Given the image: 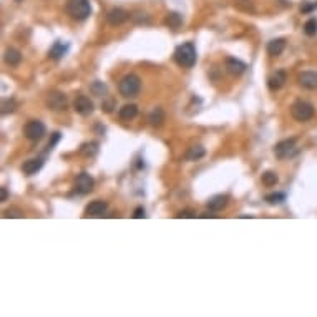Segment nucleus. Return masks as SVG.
Wrapping results in <instances>:
<instances>
[{"instance_id":"7ed1b4c3","label":"nucleus","mask_w":317,"mask_h":317,"mask_svg":"<svg viewBox=\"0 0 317 317\" xmlns=\"http://www.w3.org/2000/svg\"><path fill=\"white\" fill-rule=\"evenodd\" d=\"M67 13L71 17L73 20H87L92 13V5H90V0H67Z\"/></svg>"},{"instance_id":"ddd939ff","label":"nucleus","mask_w":317,"mask_h":317,"mask_svg":"<svg viewBox=\"0 0 317 317\" xmlns=\"http://www.w3.org/2000/svg\"><path fill=\"white\" fill-rule=\"evenodd\" d=\"M126 19H128V12H125L123 8H120V7L111 8V10L106 13V20H108V24L113 25V27L121 25V24H123V22H126Z\"/></svg>"},{"instance_id":"a211bd4d","label":"nucleus","mask_w":317,"mask_h":317,"mask_svg":"<svg viewBox=\"0 0 317 317\" xmlns=\"http://www.w3.org/2000/svg\"><path fill=\"white\" fill-rule=\"evenodd\" d=\"M137 115H138V106L133 105V103H130V105H123L118 111L120 120H123V121H131L133 118H137Z\"/></svg>"},{"instance_id":"5701e85b","label":"nucleus","mask_w":317,"mask_h":317,"mask_svg":"<svg viewBox=\"0 0 317 317\" xmlns=\"http://www.w3.org/2000/svg\"><path fill=\"white\" fill-rule=\"evenodd\" d=\"M98 153V143L97 141H90V143H83L80 148V155L81 156H87L92 158Z\"/></svg>"},{"instance_id":"f8f14e48","label":"nucleus","mask_w":317,"mask_h":317,"mask_svg":"<svg viewBox=\"0 0 317 317\" xmlns=\"http://www.w3.org/2000/svg\"><path fill=\"white\" fill-rule=\"evenodd\" d=\"M297 83L306 90L317 88V71H302L297 76Z\"/></svg>"},{"instance_id":"393cba45","label":"nucleus","mask_w":317,"mask_h":317,"mask_svg":"<svg viewBox=\"0 0 317 317\" xmlns=\"http://www.w3.org/2000/svg\"><path fill=\"white\" fill-rule=\"evenodd\" d=\"M261 181H262V184H264V186L273 188V186H276V184H278L279 178H278V175H276L274 171H266V173H262Z\"/></svg>"},{"instance_id":"a878e982","label":"nucleus","mask_w":317,"mask_h":317,"mask_svg":"<svg viewBox=\"0 0 317 317\" xmlns=\"http://www.w3.org/2000/svg\"><path fill=\"white\" fill-rule=\"evenodd\" d=\"M264 199L269 203V205H281V203L286 201V194L284 193H271V194H266Z\"/></svg>"},{"instance_id":"473e14b6","label":"nucleus","mask_w":317,"mask_h":317,"mask_svg":"<svg viewBox=\"0 0 317 317\" xmlns=\"http://www.w3.org/2000/svg\"><path fill=\"white\" fill-rule=\"evenodd\" d=\"M113 108H115V100H106V102H103L102 103V110L103 111H106V113H110L113 111Z\"/></svg>"},{"instance_id":"c9c22d12","label":"nucleus","mask_w":317,"mask_h":317,"mask_svg":"<svg viewBox=\"0 0 317 317\" xmlns=\"http://www.w3.org/2000/svg\"><path fill=\"white\" fill-rule=\"evenodd\" d=\"M7 198H8V191H7V188H0V201H7Z\"/></svg>"},{"instance_id":"f3484780","label":"nucleus","mask_w":317,"mask_h":317,"mask_svg":"<svg viewBox=\"0 0 317 317\" xmlns=\"http://www.w3.org/2000/svg\"><path fill=\"white\" fill-rule=\"evenodd\" d=\"M228 201H229L228 194H216V196H212L210 201H208V208H210L211 211H221L228 205Z\"/></svg>"},{"instance_id":"f257e3e1","label":"nucleus","mask_w":317,"mask_h":317,"mask_svg":"<svg viewBox=\"0 0 317 317\" xmlns=\"http://www.w3.org/2000/svg\"><path fill=\"white\" fill-rule=\"evenodd\" d=\"M175 62L183 69H193L196 63V47L193 42H186L179 45L175 50Z\"/></svg>"},{"instance_id":"cd10ccee","label":"nucleus","mask_w":317,"mask_h":317,"mask_svg":"<svg viewBox=\"0 0 317 317\" xmlns=\"http://www.w3.org/2000/svg\"><path fill=\"white\" fill-rule=\"evenodd\" d=\"M92 92L97 95V97H102L103 93H106V85H103L102 81H95L92 85Z\"/></svg>"},{"instance_id":"e433bc0d","label":"nucleus","mask_w":317,"mask_h":317,"mask_svg":"<svg viewBox=\"0 0 317 317\" xmlns=\"http://www.w3.org/2000/svg\"><path fill=\"white\" fill-rule=\"evenodd\" d=\"M201 218H216V214H208L206 212V214H201Z\"/></svg>"},{"instance_id":"1a4fd4ad","label":"nucleus","mask_w":317,"mask_h":317,"mask_svg":"<svg viewBox=\"0 0 317 317\" xmlns=\"http://www.w3.org/2000/svg\"><path fill=\"white\" fill-rule=\"evenodd\" d=\"M73 108H75V111L78 113V115H81V116L92 115L93 110H95L93 102H92V100H90L88 97H85V95H80V97L75 100Z\"/></svg>"},{"instance_id":"423d86ee","label":"nucleus","mask_w":317,"mask_h":317,"mask_svg":"<svg viewBox=\"0 0 317 317\" xmlns=\"http://www.w3.org/2000/svg\"><path fill=\"white\" fill-rule=\"evenodd\" d=\"M24 135L27 140H30V141H38V140H42L45 135V125L38 120H32L25 125Z\"/></svg>"},{"instance_id":"4468645a","label":"nucleus","mask_w":317,"mask_h":317,"mask_svg":"<svg viewBox=\"0 0 317 317\" xmlns=\"http://www.w3.org/2000/svg\"><path fill=\"white\" fill-rule=\"evenodd\" d=\"M247 65L241 60H238V58H226V70L229 71L231 75H243L244 71H246Z\"/></svg>"},{"instance_id":"aec40b11","label":"nucleus","mask_w":317,"mask_h":317,"mask_svg":"<svg viewBox=\"0 0 317 317\" xmlns=\"http://www.w3.org/2000/svg\"><path fill=\"white\" fill-rule=\"evenodd\" d=\"M3 60H5L7 65L17 67L22 62V53L19 52V50H15V48H8L5 52V55H3Z\"/></svg>"},{"instance_id":"f704fd0d","label":"nucleus","mask_w":317,"mask_h":317,"mask_svg":"<svg viewBox=\"0 0 317 317\" xmlns=\"http://www.w3.org/2000/svg\"><path fill=\"white\" fill-rule=\"evenodd\" d=\"M144 216H146V214H144V210H143L141 206H138L137 210H135L133 218H135V219H141V218H144Z\"/></svg>"},{"instance_id":"f03ea898","label":"nucleus","mask_w":317,"mask_h":317,"mask_svg":"<svg viewBox=\"0 0 317 317\" xmlns=\"http://www.w3.org/2000/svg\"><path fill=\"white\" fill-rule=\"evenodd\" d=\"M140 90H141V80H140V76L135 73L125 75L118 83V92L121 97H125V98L138 97Z\"/></svg>"},{"instance_id":"4c0bfd02","label":"nucleus","mask_w":317,"mask_h":317,"mask_svg":"<svg viewBox=\"0 0 317 317\" xmlns=\"http://www.w3.org/2000/svg\"><path fill=\"white\" fill-rule=\"evenodd\" d=\"M17 2H19V0H17Z\"/></svg>"},{"instance_id":"7c9ffc66","label":"nucleus","mask_w":317,"mask_h":317,"mask_svg":"<svg viewBox=\"0 0 317 317\" xmlns=\"http://www.w3.org/2000/svg\"><path fill=\"white\" fill-rule=\"evenodd\" d=\"M60 138H62V135L58 133V131H55V133L52 135V140H50L48 144H47V151H52L53 146H55V144H57L58 141H60Z\"/></svg>"},{"instance_id":"0eeeda50","label":"nucleus","mask_w":317,"mask_h":317,"mask_svg":"<svg viewBox=\"0 0 317 317\" xmlns=\"http://www.w3.org/2000/svg\"><path fill=\"white\" fill-rule=\"evenodd\" d=\"M67 105H69V100L67 97L60 92H52L48 93L47 97V106L53 111H63L67 110Z\"/></svg>"},{"instance_id":"39448f33","label":"nucleus","mask_w":317,"mask_h":317,"mask_svg":"<svg viewBox=\"0 0 317 317\" xmlns=\"http://www.w3.org/2000/svg\"><path fill=\"white\" fill-rule=\"evenodd\" d=\"M299 148L296 144V140L289 138V140H282L274 146V155L279 158V160H287V158H292L294 155H297Z\"/></svg>"},{"instance_id":"4be33fe9","label":"nucleus","mask_w":317,"mask_h":317,"mask_svg":"<svg viewBox=\"0 0 317 317\" xmlns=\"http://www.w3.org/2000/svg\"><path fill=\"white\" fill-rule=\"evenodd\" d=\"M165 24L170 27V29H179L183 25V17L179 15L178 12H170L165 19Z\"/></svg>"},{"instance_id":"dca6fc26","label":"nucleus","mask_w":317,"mask_h":317,"mask_svg":"<svg viewBox=\"0 0 317 317\" xmlns=\"http://www.w3.org/2000/svg\"><path fill=\"white\" fill-rule=\"evenodd\" d=\"M284 48H286V40L284 38L271 40V42L268 43V47H266V50H268V53L271 57H279L281 53L284 52Z\"/></svg>"},{"instance_id":"2eb2a0df","label":"nucleus","mask_w":317,"mask_h":317,"mask_svg":"<svg viewBox=\"0 0 317 317\" xmlns=\"http://www.w3.org/2000/svg\"><path fill=\"white\" fill-rule=\"evenodd\" d=\"M43 168V160L42 158H34V160H29L22 165V171L27 175V176H32L35 173H38L40 170Z\"/></svg>"},{"instance_id":"9b49d317","label":"nucleus","mask_w":317,"mask_h":317,"mask_svg":"<svg viewBox=\"0 0 317 317\" xmlns=\"http://www.w3.org/2000/svg\"><path fill=\"white\" fill-rule=\"evenodd\" d=\"M106 210H108V203L106 201H102V199H97V201H92L87 206V210H85V214L92 216V218H102V216L106 212Z\"/></svg>"},{"instance_id":"2f4dec72","label":"nucleus","mask_w":317,"mask_h":317,"mask_svg":"<svg viewBox=\"0 0 317 317\" xmlns=\"http://www.w3.org/2000/svg\"><path fill=\"white\" fill-rule=\"evenodd\" d=\"M3 218H24V212L19 210H8V211H5Z\"/></svg>"},{"instance_id":"9d476101","label":"nucleus","mask_w":317,"mask_h":317,"mask_svg":"<svg viewBox=\"0 0 317 317\" xmlns=\"http://www.w3.org/2000/svg\"><path fill=\"white\" fill-rule=\"evenodd\" d=\"M286 80H287L286 71H284V70H276L274 73L269 75V78H268V87H269L271 92H278V90H281V88L284 87Z\"/></svg>"},{"instance_id":"20e7f679","label":"nucleus","mask_w":317,"mask_h":317,"mask_svg":"<svg viewBox=\"0 0 317 317\" xmlns=\"http://www.w3.org/2000/svg\"><path fill=\"white\" fill-rule=\"evenodd\" d=\"M291 115L299 123H306V121H309L312 116H314V106H312L309 102L299 100V102H296L291 106Z\"/></svg>"},{"instance_id":"6ab92c4d","label":"nucleus","mask_w":317,"mask_h":317,"mask_svg":"<svg viewBox=\"0 0 317 317\" xmlns=\"http://www.w3.org/2000/svg\"><path fill=\"white\" fill-rule=\"evenodd\" d=\"M69 48H70V45H69V43L55 42V43H53V47L50 48L48 55H50V58H53V60H58V58H62V57H65V55H67V52H69Z\"/></svg>"},{"instance_id":"412c9836","label":"nucleus","mask_w":317,"mask_h":317,"mask_svg":"<svg viewBox=\"0 0 317 317\" xmlns=\"http://www.w3.org/2000/svg\"><path fill=\"white\" fill-rule=\"evenodd\" d=\"M206 155V149L203 148V146H191L186 151V155H184V158H186L188 161H198V160H201L203 156Z\"/></svg>"},{"instance_id":"b1692460","label":"nucleus","mask_w":317,"mask_h":317,"mask_svg":"<svg viewBox=\"0 0 317 317\" xmlns=\"http://www.w3.org/2000/svg\"><path fill=\"white\" fill-rule=\"evenodd\" d=\"M148 121L151 123L153 126H161L163 121H165V113H163L161 108H155L148 116Z\"/></svg>"},{"instance_id":"bb28decb","label":"nucleus","mask_w":317,"mask_h":317,"mask_svg":"<svg viewBox=\"0 0 317 317\" xmlns=\"http://www.w3.org/2000/svg\"><path fill=\"white\" fill-rule=\"evenodd\" d=\"M304 32L306 35H309V37H314L317 34V20L316 19H309L304 24Z\"/></svg>"},{"instance_id":"c85d7f7f","label":"nucleus","mask_w":317,"mask_h":317,"mask_svg":"<svg viewBox=\"0 0 317 317\" xmlns=\"http://www.w3.org/2000/svg\"><path fill=\"white\" fill-rule=\"evenodd\" d=\"M13 110H15V102H13V100H3V103H2V113H3V115L12 113Z\"/></svg>"},{"instance_id":"72a5a7b5","label":"nucleus","mask_w":317,"mask_h":317,"mask_svg":"<svg viewBox=\"0 0 317 317\" xmlns=\"http://www.w3.org/2000/svg\"><path fill=\"white\" fill-rule=\"evenodd\" d=\"M317 8V2H312V3H307V5H302V13H309V12H312V10H316Z\"/></svg>"},{"instance_id":"c756f323","label":"nucleus","mask_w":317,"mask_h":317,"mask_svg":"<svg viewBox=\"0 0 317 317\" xmlns=\"http://www.w3.org/2000/svg\"><path fill=\"white\" fill-rule=\"evenodd\" d=\"M176 218L178 219H188V218H196V211H193V210H183V211H179L178 214H176Z\"/></svg>"},{"instance_id":"6e6552de","label":"nucleus","mask_w":317,"mask_h":317,"mask_svg":"<svg viewBox=\"0 0 317 317\" xmlns=\"http://www.w3.org/2000/svg\"><path fill=\"white\" fill-rule=\"evenodd\" d=\"M95 179L88 173H80L75 179V191L78 194H87L93 189Z\"/></svg>"}]
</instances>
